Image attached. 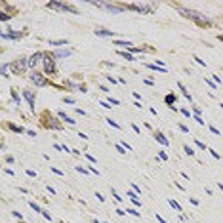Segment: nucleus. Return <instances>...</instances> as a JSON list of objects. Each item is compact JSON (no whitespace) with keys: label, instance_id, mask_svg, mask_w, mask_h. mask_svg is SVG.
<instances>
[{"label":"nucleus","instance_id":"obj_27","mask_svg":"<svg viewBox=\"0 0 223 223\" xmlns=\"http://www.w3.org/2000/svg\"><path fill=\"white\" fill-rule=\"evenodd\" d=\"M42 215H44V217H46V219H52V215H50V214H48V212H46V210H42Z\"/></svg>","mask_w":223,"mask_h":223},{"label":"nucleus","instance_id":"obj_29","mask_svg":"<svg viewBox=\"0 0 223 223\" xmlns=\"http://www.w3.org/2000/svg\"><path fill=\"white\" fill-rule=\"evenodd\" d=\"M206 82H208V86H210V88H212V90H215V84H214V82H210V80H208V78H206Z\"/></svg>","mask_w":223,"mask_h":223},{"label":"nucleus","instance_id":"obj_14","mask_svg":"<svg viewBox=\"0 0 223 223\" xmlns=\"http://www.w3.org/2000/svg\"><path fill=\"white\" fill-rule=\"evenodd\" d=\"M50 44L52 46H65V44H69L67 40H50Z\"/></svg>","mask_w":223,"mask_h":223},{"label":"nucleus","instance_id":"obj_13","mask_svg":"<svg viewBox=\"0 0 223 223\" xmlns=\"http://www.w3.org/2000/svg\"><path fill=\"white\" fill-rule=\"evenodd\" d=\"M67 55H71V50H61L55 54V57H67Z\"/></svg>","mask_w":223,"mask_h":223},{"label":"nucleus","instance_id":"obj_1","mask_svg":"<svg viewBox=\"0 0 223 223\" xmlns=\"http://www.w3.org/2000/svg\"><path fill=\"white\" fill-rule=\"evenodd\" d=\"M178 10L181 12L185 17H189V19H193V21L196 23V25H200V27H210L212 25V21H210L206 15H202L200 12H195V10H185V8H181V6H178Z\"/></svg>","mask_w":223,"mask_h":223},{"label":"nucleus","instance_id":"obj_31","mask_svg":"<svg viewBox=\"0 0 223 223\" xmlns=\"http://www.w3.org/2000/svg\"><path fill=\"white\" fill-rule=\"evenodd\" d=\"M156 219H158L160 223H166V221H164V219H162V217H160V215H158V214H156Z\"/></svg>","mask_w":223,"mask_h":223},{"label":"nucleus","instance_id":"obj_20","mask_svg":"<svg viewBox=\"0 0 223 223\" xmlns=\"http://www.w3.org/2000/svg\"><path fill=\"white\" fill-rule=\"evenodd\" d=\"M105 120H107V122H109L111 126H114V128H116V130H120V126H118V124H116V122H114L113 118H105Z\"/></svg>","mask_w":223,"mask_h":223},{"label":"nucleus","instance_id":"obj_28","mask_svg":"<svg viewBox=\"0 0 223 223\" xmlns=\"http://www.w3.org/2000/svg\"><path fill=\"white\" fill-rule=\"evenodd\" d=\"M63 101H65V103H69V105H73V103H74V99H71V97H65Z\"/></svg>","mask_w":223,"mask_h":223},{"label":"nucleus","instance_id":"obj_17","mask_svg":"<svg viewBox=\"0 0 223 223\" xmlns=\"http://www.w3.org/2000/svg\"><path fill=\"white\" fill-rule=\"evenodd\" d=\"M29 206H31L32 210H34V212H38V214H42V208L38 204H34V202H29Z\"/></svg>","mask_w":223,"mask_h":223},{"label":"nucleus","instance_id":"obj_7","mask_svg":"<svg viewBox=\"0 0 223 223\" xmlns=\"http://www.w3.org/2000/svg\"><path fill=\"white\" fill-rule=\"evenodd\" d=\"M23 97L27 99L29 107H31V109L34 111V92H31V90H25V92H23Z\"/></svg>","mask_w":223,"mask_h":223},{"label":"nucleus","instance_id":"obj_6","mask_svg":"<svg viewBox=\"0 0 223 223\" xmlns=\"http://www.w3.org/2000/svg\"><path fill=\"white\" fill-rule=\"evenodd\" d=\"M31 80L34 82L36 86H46V84H48L46 76H44V74H40V73H36V71H34V73H31Z\"/></svg>","mask_w":223,"mask_h":223},{"label":"nucleus","instance_id":"obj_9","mask_svg":"<svg viewBox=\"0 0 223 223\" xmlns=\"http://www.w3.org/2000/svg\"><path fill=\"white\" fill-rule=\"evenodd\" d=\"M42 55H44V54H34V55H32L31 59H29V67H34V65L38 63V59H42Z\"/></svg>","mask_w":223,"mask_h":223},{"label":"nucleus","instance_id":"obj_21","mask_svg":"<svg viewBox=\"0 0 223 223\" xmlns=\"http://www.w3.org/2000/svg\"><path fill=\"white\" fill-rule=\"evenodd\" d=\"M183 151H185L187 155H193V153H195V151H193V149H191V147H189V145H185V147H183Z\"/></svg>","mask_w":223,"mask_h":223},{"label":"nucleus","instance_id":"obj_2","mask_svg":"<svg viewBox=\"0 0 223 223\" xmlns=\"http://www.w3.org/2000/svg\"><path fill=\"white\" fill-rule=\"evenodd\" d=\"M27 67H29V61H27V57H19V59H15L14 63H10V71L14 74H25V71H27Z\"/></svg>","mask_w":223,"mask_h":223},{"label":"nucleus","instance_id":"obj_4","mask_svg":"<svg viewBox=\"0 0 223 223\" xmlns=\"http://www.w3.org/2000/svg\"><path fill=\"white\" fill-rule=\"evenodd\" d=\"M44 61V73L46 74H55V57L52 54H44L42 55Z\"/></svg>","mask_w":223,"mask_h":223},{"label":"nucleus","instance_id":"obj_16","mask_svg":"<svg viewBox=\"0 0 223 223\" xmlns=\"http://www.w3.org/2000/svg\"><path fill=\"white\" fill-rule=\"evenodd\" d=\"M173 101H176V96H173V94H168V96H166V103H168L170 107H172Z\"/></svg>","mask_w":223,"mask_h":223},{"label":"nucleus","instance_id":"obj_23","mask_svg":"<svg viewBox=\"0 0 223 223\" xmlns=\"http://www.w3.org/2000/svg\"><path fill=\"white\" fill-rule=\"evenodd\" d=\"M12 97H14V101H15V103H19V96H17V94H15L14 90H12Z\"/></svg>","mask_w":223,"mask_h":223},{"label":"nucleus","instance_id":"obj_25","mask_svg":"<svg viewBox=\"0 0 223 223\" xmlns=\"http://www.w3.org/2000/svg\"><path fill=\"white\" fill-rule=\"evenodd\" d=\"M116 151H118L120 155H124V153H126V151H124V147H122V145H116Z\"/></svg>","mask_w":223,"mask_h":223},{"label":"nucleus","instance_id":"obj_18","mask_svg":"<svg viewBox=\"0 0 223 223\" xmlns=\"http://www.w3.org/2000/svg\"><path fill=\"white\" fill-rule=\"evenodd\" d=\"M170 206H172L173 210H178V212H181V206H179V204H178L176 200H170Z\"/></svg>","mask_w":223,"mask_h":223},{"label":"nucleus","instance_id":"obj_30","mask_svg":"<svg viewBox=\"0 0 223 223\" xmlns=\"http://www.w3.org/2000/svg\"><path fill=\"white\" fill-rule=\"evenodd\" d=\"M208 151H210V153H212V156H215V158H219V155H217V153H215L214 149H208Z\"/></svg>","mask_w":223,"mask_h":223},{"label":"nucleus","instance_id":"obj_26","mask_svg":"<svg viewBox=\"0 0 223 223\" xmlns=\"http://www.w3.org/2000/svg\"><path fill=\"white\" fill-rule=\"evenodd\" d=\"M96 196H97V200H101V202H103V200H105V196H103V195H101V193H96Z\"/></svg>","mask_w":223,"mask_h":223},{"label":"nucleus","instance_id":"obj_10","mask_svg":"<svg viewBox=\"0 0 223 223\" xmlns=\"http://www.w3.org/2000/svg\"><path fill=\"white\" fill-rule=\"evenodd\" d=\"M114 44L120 46V48H132V42L130 40H114Z\"/></svg>","mask_w":223,"mask_h":223},{"label":"nucleus","instance_id":"obj_12","mask_svg":"<svg viewBox=\"0 0 223 223\" xmlns=\"http://www.w3.org/2000/svg\"><path fill=\"white\" fill-rule=\"evenodd\" d=\"M155 137H156V141H160L162 145H168V139H166V137H164L160 132H158V134H155Z\"/></svg>","mask_w":223,"mask_h":223},{"label":"nucleus","instance_id":"obj_19","mask_svg":"<svg viewBox=\"0 0 223 223\" xmlns=\"http://www.w3.org/2000/svg\"><path fill=\"white\" fill-rule=\"evenodd\" d=\"M120 54H122L124 57H126V59H128V61H134V59H136V57H134L132 54H128V52H120Z\"/></svg>","mask_w":223,"mask_h":223},{"label":"nucleus","instance_id":"obj_3","mask_svg":"<svg viewBox=\"0 0 223 223\" xmlns=\"http://www.w3.org/2000/svg\"><path fill=\"white\" fill-rule=\"evenodd\" d=\"M124 8L128 10H136L139 14H151L156 8V4H145V2H137V4H124Z\"/></svg>","mask_w":223,"mask_h":223},{"label":"nucleus","instance_id":"obj_15","mask_svg":"<svg viewBox=\"0 0 223 223\" xmlns=\"http://www.w3.org/2000/svg\"><path fill=\"white\" fill-rule=\"evenodd\" d=\"M8 128H10V130H14V132H17V134H23V128L15 126V124H8Z\"/></svg>","mask_w":223,"mask_h":223},{"label":"nucleus","instance_id":"obj_22","mask_svg":"<svg viewBox=\"0 0 223 223\" xmlns=\"http://www.w3.org/2000/svg\"><path fill=\"white\" fill-rule=\"evenodd\" d=\"M10 17H12V15H8V14H0V21H8Z\"/></svg>","mask_w":223,"mask_h":223},{"label":"nucleus","instance_id":"obj_11","mask_svg":"<svg viewBox=\"0 0 223 223\" xmlns=\"http://www.w3.org/2000/svg\"><path fill=\"white\" fill-rule=\"evenodd\" d=\"M57 114H59V116H61V118H63V120H65V122H67V124H71V126H73V124H74V120L71 118V116H67V114H65L63 111H59V113H57Z\"/></svg>","mask_w":223,"mask_h":223},{"label":"nucleus","instance_id":"obj_24","mask_svg":"<svg viewBox=\"0 0 223 223\" xmlns=\"http://www.w3.org/2000/svg\"><path fill=\"white\" fill-rule=\"evenodd\" d=\"M128 196H130V198H132V200H137V195H136V193H132V191L128 193Z\"/></svg>","mask_w":223,"mask_h":223},{"label":"nucleus","instance_id":"obj_5","mask_svg":"<svg viewBox=\"0 0 223 223\" xmlns=\"http://www.w3.org/2000/svg\"><path fill=\"white\" fill-rule=\"evenodd\" d=\"M48 6H50L52 10H59V12H71V14H78L74 6H71V4H63V2H50Z\"/></svg>","mask_w":223,"mask_h":223},{"label":"nucleus","instance_id":"obj_8","mask_svg":"<svg viewBox=\"0 0 223 223\" xmlns=\"http://www.w3.org/2000/svg\"><path fill=\"white\" fill-rule=\"evenodd\" d=\"M96 34L97 36H114V32L107 31V29H96Z\"/></svg>","mask_w":223,"mask_h":223}]
</instances>
